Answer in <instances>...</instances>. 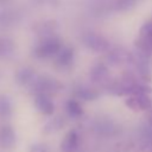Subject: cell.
<instances>
[{"instance_id": "13", "label": "cell", "mask_w": 152, "mask_h": 152, "mask_svg": "<svg viewBox=\"0 0 152 152\" xmlns=\"http://www.w3.org/2000/svg\"><path fill=\"white\" fill-rule=\"evenodd\" d=\"M129 57H131L129 52L121 50V49H114V50H109L107 52L106 61L109 65H119V64H122L126 62L128 63Z\"/></svg>"}, {"instance_id": "24", "label": "cell", "mask_w": 152, "mask_h": 152, "mask_svg": "<svg viewBox=\"0 0 152 152\" xmlns=\"http://www.w3.org/2000/svg\"><path fill=\"white\" fill-rule=\"evenodd\" d=\"M10 0H0V4H7Z\"/></svg>"}, {"instance_id": "3", "label": "cell", "mask_w": 152, "mask_h": 152, "mask_svg": "<svg viewBox=\"0 0 152 152\" xmlns=\"http://www.w3.org/2000/svg\"><path fill=\"white\" fill-rule=\"evenodd\" d=\"M150 56L142 55L138 51H135L134 53H131L129 57V62L135 71L138 72V76L141 78V81L148 82L151 80V74H152V68H151V62H150Z\"/></svg>"}, {"instance_id": "10", "label": "cell", "mask_w": 152, "mask_h": 152, "mask_svg": "<svg viewBox=\"0 0 152 152\" xmlns=\"http://www.w3.org/2000/svg\"><path fill=\"white\" fill-rule=\"evenodd\" d=\"M109 76L108 65L104 62H97L90 69L89 77L94 83H107Z\"/></svg>"}, {"instance_id": "17", "label": "cell", "mask_w": 152, "mask_h": 152, "mask_svg": "<svg viewBox=\"0 0 152 152\" xmlns=\"http://www.w3.org/2000/svg\"><path fill=\"white\" fill-rule=\"evenodd\" d=\"M56 28H57L56 21L49 20V21H44L42 24H38L36 26V32L39 37H46L50 34H55Z\"/></svg>"}, {"instance_id": "22", "label": "cell", "mask_w": 152, "mask_h": 152, "mask_svg": "<svg viewBox=\"0 0 152 152\" xmlns=\"http://www.w3.org/2000/svg\"><path fill=\"white\" fill-rule=\"evenodd\" d=\"M28 152H48V147L43 142H34L28 147Z\"/></svg>"}, {"instance_id": "18", "label": "cell", "mask_w": 152, "mask_h": 152, "mask_svg": "<svg viewBox=\"0 0 152 152\" xmlns=\"http://www.w3.org/2000/svg\"><path fill=\"white\" fill-rule=\"evenodd\" d=\"M18 13L13 10H6L0 13V27H8L17 23Z\"/></svg>"}, {"instance_id": "5", "label": "cell", "mask_w": 152, "mask_h": 152, "mask_svg": "<svg viewBox=\"0 0 152 152\" xmlns=\"http://www.w3.org/2000/svg\"><path fill=\"white\" fill-rule=\"evenodd\" d=\"M83 44L94 52H108L110 50L109 40L100 33L88 32L82 37Z\"/></svg>"}, {"instance_id": "1", "label": "cell", "mask_w": 152, "mask_h": 152, "mask_svg": "<svg viewBox=\"0 0 152 152\" xmlns=\"http://www.w3.org/2000/svg\"><path fill=\"white\" fill-rule=\"evenodd\" d=\"M63 48L62 39L55 33L46 37H40L38 43L33 46L32 53L38 59H48L56 57V55L59 52V50Z\"/></svg>"}, {"instance_id": "16", "label": "cell", "mask_w": 152, "mask_h": 152, "mask_svg": "<svg viewBox=\"0 0 152 152\" xmlns=\"http://www.w3.org/2000/svg\"><path fill=\"white\" fill-rule=\"evenodd\" d=\"M13 113V106L10 96L5 94H0V119L6 120L12 116Z\"/></svg>"}, {"instance_id": "19", "label": "cell", "mask_w": 152, "mask_h": 152, "mask_svg": "<svg viewBox=\"0 0 152 152\" xmlns=\"http://www.w3.org/2000/svg\"><path fill=\"white\" fill-rule=\"evenodd\" d=\"M14 51V42L6 37H0V59L6 58Z\"/></svg>"}, {"instance_id": "15", "label": "cell", "mask_w": 152, "mask_h": 152, "mask_svg": "<svg viewBox=\"0 0 152 152\" xmlns=\"http://www.w3.org/2000/svg\"><path fill=\"white\" fill-rule=\"evenodd\" d=\"M65 112L69 118L71 119H80L83 116L84 112L81 103L76 99H69L65 103Z\"/></svg>"}, {"instance_id": "6", "label": "cell", "mask_w": 152, "mask_h": 152, "mask_svg": "<svg viewBox=\"0 0 152 152\" xmlns=\"http://www.w3.org/2000/svg\"><path fill=\"white\" fill-rule=\"evenodd\" d=\"M125 104L132 110H150L152 108V99L150 94H137L129 95L125 100Z\"/></svg>"}, {"instance_id": "8", "label": "cell", "mask_w": 152, "mask_h": 152, "mask_svg": "<svg viewBox=\"0 0 152 152\" xmlns=\"http://www.w3.org/2000/svg\"><path fill=\"white\" fill-rule=\"evenodd\" d=\"M75 59V51L72 46L63 45L59 52L55 57V64L59 69H69Z\"/></svg>"}, {"instance_id": "20", "label": "cell", "mask_w": 152, "mask_h": 152, "mask_svg": "<svg viewBox=\"0 0 152 152\" xmlns=\"http://www.w3.org/2000/svg\"><path fill=\"white\" fill-rule=\"evenodd\" d=\"M64 126V120L61 116H56L51 120H49L45 126H44V133L50 134V133H55L57 131H59L61 128H63Z\"/></svg>"}, {"instance_id": "4", "label": "cell", "mask_w": 152, "mask_h": 152, "mask_svg": "<svg viewBox=\"0 0 152 152\" xmlns=\"http://www.w3.org/2000/svg\"><path fill=\"white\" fill-rule=\"evenodd\" d=\"M135 49L142 55L152 56V19L141 26L139 37L135 40Z\"/></svg>"}, {"instance_id": "11", "label": "cell", "mask_w": 152, "mask_h": 152, "mask_svg": "<svg viewBox=\"0 0 152 152\" xmlns=\"http://www.w3.org/2000/svg\"><path fill=\"white\" fill-rule=\"evenodd\" d=\"M80 144V135L76 129H70L64 135L61 142V151L62 152H75Z\"/></svg>"}, {"instance_id": "14", "label": "cell", "mask_w": 152, "mask_h": 152, "mask_svg": "<svg viewBox=\"0 0 152 152\" xmlns=\"http://www.w3.org/2000/svg\"><path fill=\"white\" fill-rule=\"evenodd\" d=\"M75 95L77 99L83 100V101H94L99 97L100 93L93 87H89L86 84H80L75 88Z\"/></svg>"}, {"instance_id": "12", "label": "cell", "mask_w": 152, "mask_h": 152, "mask_svg": "<svg viewBox=\"0 0 152 152\" xmlns=\"http://www.w3.org/2000/svg\"><path fill=\"white\" fill-rule=\"evenodd\" d=\"M37 77L36 72L33 69L31 68H27V66H24V68H20L15 71L14 74V78H15V82L19 84V86H23V87H26V86H31V83L34 81V78Z\"/></svg>"}, {"instance_id": "2", "label": "cell", "mask_w": 152, "mask_h": 152, "mask_svg": "<svg viewBox=\"0 0 152 152\" xmlns=\"http://www.w3.org/2000/svg\"><path fill=\"white\" fill-rule=\"evenodd\" d=\"M62 84L58 80L51 77V76H38L34 78V81L30 86V90L36 95V94H46V95H53L58 93L62 89Z\"/></svg>"}, {"instance_id": "21", "label": "cell", "mask_w": 152, "mask_h": 152, "mask_svg": "<svg viewBox=\"0 0 152 152\" xmlns=\"http://www.w3.org/2000/svg\"><path fill=\"white\" fill-rule=\"evenodd\" d=\"M139 0H115L114 2V10L118 12H126L132 10Z\"/></svg>"}, {"instance_id": "23", "label": "cell", "mask_w": 152, "mask_h": 152, "mask_svg": "<svg viewBox=\"0 0 152 152\" xmlns=\"http://www.w3.org/2000/svg\"><path fill=\"white\" fill-rule=\"evenodd\" d=\"M36 2H38V4H51V2H53V0H34Z\"/></svg>"}, {"instance_id": "9", "label": "cell", "mask_w": 152, "mask_h": 152, "mask_svg": "<svg viewBox=\"0 0 152 152\" xmlns=\"http://www.w3.org/2000/svg\"><path fill=\"white\" fill-rule=\"evenodd\" d=\"M15 141L17 135L14 128L8 124L2 125L0 127V147L5 150L12 148L15 145Z\"/></svg>"}, {"instance_id": "7", "label": "cell", "mask_w": 152, "mask_h": 152, "mask_svg": "<svg viewBox=\"0 0 152 152\" xmlns=\"http://www.w3.org/2000/svg\"><path fill=\"white\" fill-rule=\"evenodd\" d=\"M33 104L38 113L43 115H52L55 112V103L50 95L46 94H36L33 97Z\"/></svg>"}]
</instances>
